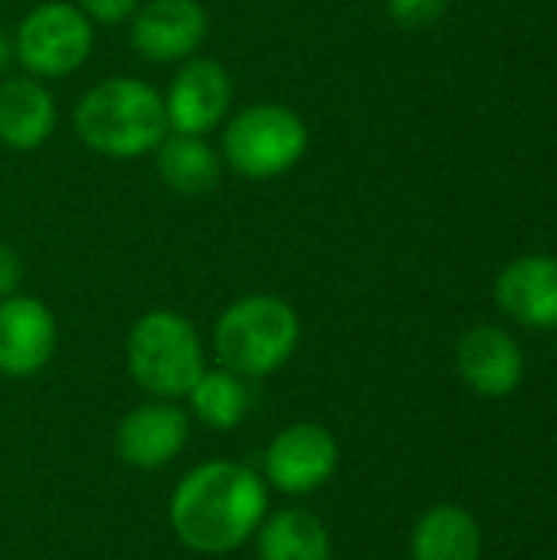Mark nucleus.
<instances>
[{
  "mask_svg": "<svg viewBox=\"0 0 557 560\" xmlns=\"http://www.w3.org/2000/svg\"><path fill=\"white\" fill-rule=\"evenodd\" d=\"M269 515V486L240 459H207L187 469L167 502L174 538L204 558H223L250 545Z\"/></svg>",
  "mask_w": 557,
  "mask_h": 560,
  "instance_id": "1",
  "label": "nucleus"
},
{
  "mask_svg": "<svg viewBox=\"0 0 557 560\" xmlns=\"http://www.w3.org/2000/svg\"><path fill=\"white\" fill-rule=\"evenodd\" d=\"M76 138L98 158L135 161L167 138L164 95L135 75H108L89 85L72 108Z\"/></svg>",
  "mask_w": 557,
  "mask_h": 560,
  "instance_id": "2",
  "label": "nucleus"
},
{
  "mask_svg": "<svg viewBox=\"0 0 557 560\" xmlns=\"http://www.w3.org/2000/svg\"><path fill=\"white\" fill-rule=\"evenodd\" d=\"M302 341V322L292 302L272 292L233 299L213 325L217 364L243 381H266L282 371Z\"/></svg>",
  "mask_w": 557,
  "mask_h": 560,
  "instance_id": "3",
  "label": "nucleus"
},
{
  "mask_svg": "<svg viewBox=\"0 0 557 560\" xmlns=\"http://www.w3.org/2000/svg\"><path fill=\"white\" fill-rule=\"evenodd\" d=\"M207 368L204 338L187 315L174 308H151L128 328L125 371L148 397L184 400Z\"/></svg>",
  "mask_w": 557,
  "mask_h": 560,
  "instance_id": "4",
  "label": "nucleus"
},
{
  "mask_svg": "<svg viewBox=\"0 0 557 560\" xmlns=\"http://www.w3.org/2000/svg\"><path fill=\"white\" fill-rule=\"evenodd\" d=\"M309 151L305 118L282 102H253L233 112L220 131L223 167L246 180H272L302 164Z\"/></svg>",
  "mask_w": 557,
  "mask_h": 560,
  "instance_id": "5",
  "label": "nucleus"
},
{
  "mask_svg": "<svg viewBox=\"0 0 557 560\" xmlns=\"http://www.w3.org/2000/svg\"><path fill=\"white\" fill-rule=\"evenodd\" d=\"M95 49V23L72 0H43L30 7L13 30V56L26 75L66 79L79 72Z\"/></svg>",
  "mask_w": 557,
  "mask_h": 560,
  "instance_id": "6",
  "label": "nucleus"
},
{
  "mask_svg": "<svg viewBox=\"0 0 557 560\" xmlns=\"http://www.w3.org/2000/svg\"><path fill=\"white\" fill-rule=\"evenodd\" d=\"M341 446L325 423H289L282 427L263 453V479L272 492L289 499H305L322 492L338 472Z\"/></svg>",
  "mask_w": 557,
  "mask_h": 560,
  "instance_id": "7",
  "label": "nucleus"
},
{
  "mask_svg": "<svg viewBox=\"0 0 557 560\" xmlns=\"http://www.w3.org/2000/svg\"><path fill=\"white\" fill-rule=\"evenodd\" d=\"M233 75L213 56H190L174 72L164 92L167 128L174 135H210L230 118L233 108Z\"/></svg>",
  "mask_w": 557,
  "mask_h": 560,
  "instance_id": "8",
  "label": "nucleus"
},
{
  "mask_svg": "<svg viewBox=\"0 0 557 560\" xmlns=\"http://www.w3.org/2000/svg\"><path fill=\"white\" fill-rule=\"evenodd\" d=\"M210 36V13L200 0H141L128 20L131 49L154 66L184 62Z\"/></svg>",
  "mask_w": 557,
  "mask_h": 560,
  "instance_id": "9",
  "label": "nucleus"
},
{
  "mask_svg": "<svg viewBox=\"0 0 557 560\" xmlns=\"http://www.w3.org/2000/svg\"><path fill=\"white\" fill-rule=\"evenodd\" d=\"M190 440V413L181 400L148 397L115 427V453L128 469L158 472L171 466Z\"/></svg>",
  "mask_w": 557,
  "mask_h": 560,
  "instance_id": "10",
  "label": "nucleus"
},
{
  "mask_svg": "<svg viewBox=\"0 0 557 560\" xmlns=\"http://www.w3.org/2000/svg\"><path fill=\"white\" fill-rule=\"evenodd\" d=\"M59 325L53 308L26 292L0 299V377H36L56 354Z\"/></svg>",
  "mask_w": 557,
  "mask_h": 560,
  "instance_id": "11",
  "label": "nucleus"
},
{
  "mask_svg": "<svg viewBox=\"0 0 557 560\" xmlns=\"http://www.w3.org/2000/svg\"><path fill=\"white\" fill-rule=\"evenodd\" d=\"M456 371L469 390L499 400L519 390L525 377V354L506 328L476 325L456 345Z\"/></svg>",
  "mask_w": 557,
  "mask_h": 560,
  "instance_id": "12",
  "label": "nucleus"
},
{
  "mask_svg": "<svg viewBox=\"0 0 557 560\" xmlns=\"http://www.w3.org/2000/svg\"><path fill=\"white\" fill-rule=\"evenodd\" d=\"M496 302L522 328L557 331V256L512 259L496 279Z\"/></svg>",
  "mask_w": 557,
  "mask_h": 560,
  "instance_id": "13",
  "label": "nucleus"
},
{
  "mask_svg": "<svg viewBox=\"0 0 557 560\" xmlns=\"http://www.w3.org/2000/svg\"><path fill=\"white\" fill-rule=\"evenodd\" d=\"M59 121L56 98L49 85L36 75H3L0 79V144L10 151L43 148Z\"/></svg>",
  "mask_w": 557,
  "mask_h": 560,
  "instance_id": "14",
  "label": "nucleus"
},
{
  "mask_svg": "<svg viewBox=\"0 0 557 560\" xmlns=\"http://www.w3.org/2000/svg\"><path fill=\"white\" fill-rule=\"evenodd\" d=\"M154 167L161 184L181 197H207L220 187L223 177L220 148H213L204 135L167 131L154 151Z\"/></svg>",
  "mask_w": 557,
  "mask_h": 560,
  "instance_id": "15",
  "label": "nucleus"
},
{
  "mask_svg": "<svg viewBox=\"0 0 557 560\" xmlns=\"http://www.w3.org/2000/svg\"><path fill=\"white\" fill-rule=\"evenodd\" d=\"M256 560H332V532L305 505L269 512L253 538Z\"/></svg>",
  "mask_w": 557,
  "mask_h": 560,
  "instance_id": "16",
  "label": "nucleus"
},
{
  "mask_svg": "<svg viewBox=\"0 0 557 560\" xmlns=\"http://www.w3.org/2000/svg\"><path fill=\"white\" fill-rule=\"evenodd\" d=\"M483 528L453 502L427 509L410 532V560H479Z\"/></svg>",
  "mask_w": 557,
  "mask_h": 560,
  "instance_id": "17",
  "label": "nucleus"
},
{
  "mask_svg": "<svg viewBox=\"0 0 557 560\" xmlns=\"http://www.w3.org/2000/svg\"><path fill=\"white\" fill-rule=\"evenodd\" d=\"M187 413L204 423L213 433H230L240 423H246L253 397H250V381L227 368H207L197 384L187 390Z\"/></svg>",
  "mask_w": 557,
  "mask_h": 560,
  "instance_id": "18",
  "label": "nucleus"
},
{
  "mask_svg": "<svg viewBox=\"0 0 557 560\" xmlns=\"http://www.w3.org/2000/svg\"><path fill=\"white\" fill-rule=\"evenodd\" d=\"M450 0H384L391 20L404 30H423L446 13Z\"/></svg>",
  "mask_w": 557,
  "mask_h": 560,
  "instance_id": "19",
  "label": "nucleus"
},
{
  "mask_svg": "<svg viewBox=\"0 0 557 560\" xmlns=\"http://www.w3.org/2000/svg\"><path fill=\"white\" fill-rule=\"evenodd\" d=\"M95 26H118L128 23L141 0H72Z\"/></svg>",
  "mask_w": 557,
  "mask_h": 560,
  "instance_id": "20",
  "label": "nucleus"
},
{
  "mask_svg": "<svg viewBox=\"0 0 557 560\" xmlns=\"http://www.w3.org/2000/svg\"><path fill=\"white\" fill-rule=\"evenodd\" d=\"M23 272H26V269H23V256H20L10 243H0V299L20 292Z\"/></svg>",
  "mask_w": 557,
  "mask_h": 560,
  "instance_id": "21",
  "label": "nucleus"
},
{
  "mask_svg": "<svg viewBox=\"0 0 557 560\" xmlns=\"http://www.w3.org/2000/svg\"><path fill=\"white\" fill-rule=\"evenodd\" d=\"M13 62H16V56H13V36L0 30V79L10 72Z\"/></svg>",
  "mask_w": 557,
  "mask_h": 560,
  "instance_id": "22",
  "label": "nucleus"
}]
</instances>
